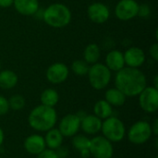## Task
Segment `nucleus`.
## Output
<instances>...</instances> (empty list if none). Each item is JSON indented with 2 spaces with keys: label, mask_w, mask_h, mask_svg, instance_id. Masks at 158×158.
I'll use <instances>...</instances> for the list:
<instances>
[{
  "label": "nucleus",
  "mask_w": 158,
  "mask_h": 158,
  "mask_svg": "<svg viewBox=\"0 0 158 158\" xmlns=\"http://www.w3.org/2000/svg\"><path fill=\"white\" fill-rule=\"evenodd\" d=\"M147 81L143 71L135 68H123L118 71L115 77L116 88L127 97H134L141 94L146 87Z\"/></svg>",
  "instance_id": "nucleus-1"
},
{
  "label": "nucleus",
  "mask_w": 158,
  "mask_h": 158,
  "mask_svg": "<svg viewBox=\"0 0 158 158\" xmlns=\"http://www.w3.org/2000/svg\"><path fill=\"white\" fill-rule=\"evenodd\" d=\"M57 121V114L54 107L44 105L37 106L29 114L28 123L36 131H47L53 128Z\"/></svg>",
  "instance_id": "nucleus-2"
},
{
  "label": "nucleus",
  "mask_w": 158,
  "mask_h": 158,
  "mask_svg": "<svg viewBox=\"0 0 158 158\" xmlns=\"http://www.w3.org/2000/svg\"><path fill=\"white\" fill-rule=\"evenodd\" d=\"M44 22L53 28H63L71 20V12L69 8L60 3L50 5L43 14Z\"/></svg>",
  "instance_id": "nucleus-3"
},
{
  "label": "nucleus",
  "mask_w": 158,
  "mask_h": 158,
  "mask_svg": "<svg viewBox=\"0 0 158 158\" xmlns=\"http://www.w3.org/2000/svg\"><path fill=\"white\" fill-rule=\"evenodd\" d=\"M101 131L103 136L111 143L122 141L126 135V127L122 120L117 117H109L102 121Z\"/></svg>",
  "instance_id": "nucleus-4"
},
{
  "label": "nucleus",
  "mask_w": 158,
  "mask_h": 158,
  "mask_svg": "<svg viewBox=\"0 0 158 158\" xmlns=\"http://www.w3.org/2000/svg\"><path fill=\"white\" fill-rule=\"evenodd\" d=\"M87 75L91 86L95 90L105 89L111 80V70L101 63L93 64L89 68Z\"/></svg>",
  "instance_id": "nucleus-5"
},
{
  "label": "nucleus",
  "mask_w": 158,
  "mask_h": 158,
  "mask_svg": "<svg viewBox=\"0 0 158 158\" xmlns=\"http://www.w3.org/2000/svg\"><path fill=\"white\" fill-rule=\"evenodd\" d=\"M152 128L151 124L144 120H140L134 123L128 131L129 141L136 145H141L145 143L152 137Z\"/></svg>",
  "instance_id": "nucleus-6"
},
{
  "label": "nucleus",
  "mask_w": 158,
  "mask_h": 158,
  "mask_svg": "<svg viewBox=\"0 0 158 158\" xmlns=\"http://www.w3.org/2000/svg\"><path fill=\"white\" fill-rule=\"evenodd\" d=\"M89 151L94 158H112L114 155L112 143L104 136H95L91 139Z\"/></svg>",
  "instance_id": "nucleus-7"
},
{
  "label": "nucleus",
  "mask_w": 158,
  "mask_h": 158,
  "mask_svg": "<svg viewBox=\"0 0 158 158\" xmlns=\"http://www.w3.org/2000/svg\"><path fill=\"white\" fill-rule=\"evenodd\" d=\"M139 105L144 112L156 113L158 110V89L146 86L139 94Z\"/></svg>",
  "instance_id": "nucleus-8"
},
{
  "label": "nucleus",
  "mask_w": 158,
  "mask_h": 158,
  "mask_svg": "<svg viewBox=\"0 0 158 158\" xmlns=\"http://www.w3.org/2000/svg\"><path fill=\"white\" fill-rule=\"evenodd\" d=\"M81 129V118L77 114H68L62 118L58 125V131L63 137H73Z\"/></svg>",
  "instance_id": "nucleus-9"
},
{
  "label": "nucleus",
  "mask_w": 158,
  "mask_h": 158,
  "mask_svg": "<svg viewBox=\"0 0 158 158\" xmlns=\"http://www.w3.org/2000/svg\"><path fill=\"white\" fill-rule=\"evenodd\" d=\"M138 8L136 0H120L116 6L115 14L120 20H130L138 15Z\"/></svg>",
  "instance_id": "nucleus-10"
},
{
  "label": "nucleus",
  "mask_w": 158,
  "mask_h": 158,
  "mask_svg": "<svg viewBox=\"0 0 158 158\" xmlns=\"http://www.w3.org/2000/svg\"><path fill=\"white\" fill-rule=\"evenodd\" d=\"M69 77V68L63 63H54L46 70V79L53 84H60Z\"/></svg>",
  "instance_id": "nucleus-11"
},
{
  "label": "nucleus",
  "mask_w": 158,
  "mask_h": 158,
  "mask_svg": "<svg viewBox=\"0 0 158 158\" xmlns=\"http://www.w3.org/2000/svg\"><path fill=\"white\" fill-rule=\"evenodd\" d=\"M89 19L97 24L105 23L110 16L109 8L103 3H94L89 6L87 9Z\"/></svg>",
  "instance_id": "nucleus-12"
},
{
  "label": "nucleus",
  "mask_w": 158,
  "mask_h": 158,
  "mask_svg": "<svg viewBox=\"0 0 158 158\" xmlns=\"http://www.w3.org/2000/svg\"><path fill=\"white\" fill-rule=\"evenodd\" d=\"M23 146L25 151L32 156H38L46 149L44 139L39 134H31L28 136L24 141Z\"/></svg>",
  "instance_id": "nucleus-13"
},
{
  "label": "nucleus",
  "mask_w": 158,
  "mask_h": 158,
  "mask_svg": "<svg viewBox=\"0 0 158 158\" xmlns=\"http://www.w3.org/2000/svg\"><path fill=\"white\" fill-rule=\"evenodd\" d=\"M123 56L125 64L130 68L138 69L143 66L145 61V54L143 49L139 47L129 48L125 52V54H123Z\"/></svg>",
  "instance_id": "nucleus-14"
},
{
  "label": "nucleus",
  "mask_w": 158,
  "mask_h": 158,
  "mask_svg": "<svg viewBox=\"0 0 158 158\" xmlns=\"http://www.w3.org/2000/svg\"><path fill=\"white\" fill-rule=\"evenodd\" d=\"M102 119L95 115H85L81 119V129L85 134L95 135L101 131Z\"/></svg>",
  "instance_id": "nucleus-15"
},
{
  "label": "nucleus",
  "mask_w": 158,
  "mask_h": 158,
  "mask_svg": "<svg viewBox=\"0 0 158 158\" xmlns=\"http://www.w3.org/2000/svg\"><path fill=\"white\" fill-rule=\"evenodd\" d=\"M15 9L21 15L32 16L39 10L38 0H14Z\"/></svg>",
  "instance_id": "nucleus-16"
},
{
  "label": "nucleus",
  "mask_w": 158,
  "mask_h": 158,
  "mask_svg": "<svg viewBox=\"0 0 158 158\" xmlns=\"http://www.w3.org/2000/svg\"><path fill=\"white\" fill-rule=\"evenodd\" d=\"M125 61L123 54L118 50L110 51L106 57V66L109 69V70L118 71L124 68Z\"/></svg>",
  "instance_id": "nucleus-17"
},
{
  "label": "nucleus",
  "mask_w": 158,
  "mask_h": 158,
  "mask_svg": "<svg viewBox=\"0 0 158 158\" xmlns=\"http://www.w3.org/2000/svg\"><path fill=\"white\" fill-rule=\"evenodd\" d=\"M45 145L48 147V149L51 150H56L58 147H60L63 143V135L58 131V129L53 128L46 131L45 136L44 137Z\"/></svg>",
  "instance_id": "nucleus-18"
},
{
  "label": "nucleus",
  "mask_w": 158,
  "mask_h": 158,
  "mask_svg": "<svg viewBox=\"0 0 158 158\" xmlns=\"http://www.w3.org/2000/svg\"><path fill=\"white\" fill-rule=\"evenodd\" d=\"M127 96L118 89H108L105 94V100L112 106H121L125 104Z\"/></svg>",
  "instance_id": "nucleus-19"
},
{
  "label": "nucleus",
  "mask_w": 158,
  "mask_h": 158,
  "mask_svg": "<svg viewBox=\"0 0 158 158\" xmlns=\"http://www.w3.org/2000/svg\"><path fill=\"white\" fill-rule=\"evenodd\" d=\"M18 83L17 74L9 69L0 71V88L9 90L14 88Z\"/></svg>",
  "instance_id": "nucleus-20"
},
{
  "label": "nucleus",
  "mask_w": 158,
  "mask_h": 158,
  "mask_svg": "<svg viewBox=\"0 0 158 158\" xmlns=\"http://www.w3.org/2000/svg\"><path fill=\"white\" fill-rule=\"evenodd\" d=\"M94 112L96 117L101 119H106L113 115V106L106 100H99L94 106Z\"/></svg>",
  "instance_id": "nucleus-21"
},
{
  "label": "nucleus",
  "mask_w": 158,
  "mask_h": 158,
  "mask_svg": "<svg viewBox=\"0 0 158 158\" xmlns=\"http://www.w3.org/2000/svg\"><path fill=\"white\" fill-rule=\"evenodd\" d=\"M84 61L88 64H95L100 58V48L96 44H90L83 52Z\"/></svg>",
  "instance_id": "nucleus-22"
},
{
  "label": "nucleus",
  "mask_w": 158,
  "mask_h": 158,
  "mask_svg": "<svg viewBox=\"0 0 158 158\" xmlns=\"http://www.w3.org/2000/svg\"><path fill=\"white\" fill-rule=\"evenodd\" d=\"M40 100L42 105L49 107H55V106L58 103L59 95L57 92L54 89H45L42 93L40 96Z\"/></svg>",
  "instance_id": "nucleus-23"
},
{
  "label": "nucleus",
  "mask_w": 158,
  "mask_h": 158,
  "mask_svg": "<svg viewBox=\"0 0 158 158\" xmlns=\"http://www.w3.org/2000/svg\"><path fill=\"white\" fill-rule=\"evenodd\" d=\"M90 142L91 139H89L88 137L82 134H76L72 137V145L78 151L89 149Z\"/></svg>",
  "instance_id": "nucleus-24"
},
{
  "label": "nucleus",
  "mask_w": 158,
  "mask_h": 158,
  "mask_svg": "<svg viewBox=\"0 0 158 158\" xmlns=\"http://www.w3.org/2000/svg\"><path fill=\"white\" fill-rule=\"evenodd\" d=\"M89 64L85 62L84 60H75L71 65V69L74 72V74L78 76H84L87 75L89 70Z\"/></svg>",
  "instance_id": "nucleus-25"
},
{
  "label": "nucleus",
  "mask_w": 158,
  "mask_h": 158,
  "mask_svg": "<svg viewBox=\"0 0 158 158\" xmlns=\"http://www.w3.org/2000/svg\"><path fill=\"white\" fill-rule=\"evenodd\" d=\"M9 108L15 111H19L24 108L26 102L25 98L20 94H14L8 99Z\"/></svg>",
  "instance_id": "nucleus-26"
},
{
  "label": "nucleus",
  "mask_w": 158,
  "mask_h": 158,
  "mask_svg": "<svg viewBox=\"0 0 158 158\" xmlns=\"http://www.w3.org/2000/svg\"><path fill=\"white\" fill-rule=\"evenodd\" d=\"M9 105H8V100L0 95V117L6 115L9 111Z\"/></svg>",
  "instance_id": "nucleus-27"
},
{
  "label": "nucleus",
  "mask_w": 158,
  "mask_h": 158,
  "mask_svg": "<svg viewBox=\"0 0 158 158\" xmlns=\"http://www.w3.org/2000/svg\"><path fill=\"white\" fill-rule=\"evenodd\" d=\"M36 156V158H58L56 151L51 149H44L41 154H39Z\"/></svg>",
  "instance_id": "nucleus-28"
},
{
  "label": "nucleus",
  "mask_w": 158,
  "mask_h": 158,
  "mask_svg": "<svg viewBox=\"0 0 158 158\" xmlns=\"http://www.w3.org/2000/svg\"><path fill=\"white\" fill-rule=\"evenodd\" d=\"M150 14V7L148 5L146 4H143V5H139V8H138V15L137 16H140V17H148Z\"/></svg>",
  "instance_id": "nucleus-29"
},
{
  "label": "nucleus",
  "mask_w": 158,
  "mask_h": 158,
  "mask_svg": "<svg viewBox=\"0 0 158 158\" xmlns=\"http://www.w3.org/2000/svg\"><path fill=\"white\" fill-rule=\"evenodd\" d=\"M56 153V156L58 158H67L69 156V150L67 147L61 145L60 147H58L56 150H55Z\"/></svg>",
  "instance_id": "nucleus-30"
},
{
  "label": "nucleus",
  "mask_w": 158,
  "mask_h": 158,
  "mask_svg": "<svg viewBox=\"0 0 158 158\" xmlns=\"http://www.w3.org/2000/svg\"><path fill=\"white\" fill-rule=\"evenodd\" d=\"M150 55L153 57L154 60H158V44L155 43L151 47H150Z\"/></svg>",
  "instance_id": "nucleus-31"
},
{
  "label": "nucleus",
  "mask_w": 158,
  "mask_h": 158,
  "mask_svg": "<svg viewBox=\"0 0 158 158\" xmlns=\"http://www.w3.org/2000/svg\"><path fill=\"white\" fill-rule=\"evenodd\" d=\"M14 0H0V7H9L11 5H13Z\"/></svg>",
  "instance_id": "nucleus-32"
},
{
  "label": "nucleus",
  "mask_w": 158,
  "mask_h": 158,
  "mask_svg": "<svg viewBox=\"0 0 158 158\" xmlns=\"http://www.w3.org/2000/svg\"><path fill=\"white\" fill-rule=\"evenodd\" d=\"M151 128H152V132L154 135L157 136L158 135V119L156 118L155 121L153 122V124L151 125Z\"/></svg>",
  "instance_id": "nucleus-33"
},
{
  "label": "nucleus",
  "mask_w": 158,
  "mask_h": 158,
  "mask_svg": "<svg viewBox=\"0 0 158 158\" xmlns=\"http://www.w3.org/2000/svg\"><path fill=\"white\" fill-rule=\"evenodd\" d=\"M80 154H81V156L82 158H89L91 156V154H90L89 149L81 150V151H80Z\"/></svg>",
  "instance_id": "nucleus-34"
},
{
  "label": "nucleus",
  "mask_w": 158,
  "mask_h": 158,
  "mask_svg": "<svg viewBox=\"0 0 158 158\" xmlns=\"http://www.w3.org/2000/svg\"><path fill=\"white\" fill-rule=\"evenodd\" d=\"M4 139H5L4 131H3V130L0 128V147L2 146V144H3V143H4Z\"/></svg>",
  "instance_id": "nucleus-35"
},
{
  "label": "nucleus",
  "mask_w": 158,
  "mask_h": 158,
  "mask_svg": "<svg viewBox=\"0 0 158 158\" xmlns=\"http://www.w3.org/2000/svg\"><path fill=\"white\" fill-rule=\"evenodd\" d=\"M156 158H158V156H156Z\"/></svg>",
  "instance_id": "nucleus-36"
},
{
  "label": "nucleus",
  "mask_w": 158,
  "mask_h": 158,
  "mask_svg": "<svg viewBox=\"0 0 158 158\" xmlns=\"http://www.w3.org/2000/svg\"><path fill=\"white\" fill-rule=\"evenodd\" d=\"M0 68H1V63H0Z\"/></svg>",
  "instance_id": "nucleus-37"
},
{
  "label": "nucleus",
  "mask_w": 158,
  "mask_h": 158,
  "mask_svg": "<svg viewBox=\"0 0 158 158\" xmlns=\"http://www.w3.org/2000/svg\"><path fill=\"white\" fill-rule=\"evenodd\" d=\"M0 158H2V156H0Z\"/></svg>",
  "instance_id": "nucleus-38"
},
{
  "label": "nucleus",
  "mask_w": 158,
  "mask_h": 158,
  "mask_svg": "<svg viewBox=\"0 0 158 158\" xmlns=\"http://www.w3.org/2000/svg\"><path fill=\"white\" fill-rule=\"evenodd\" d=\"M112 158H113V157H112Z\"/></svg>",
  "instance_id": "nucleus-39"
}]
</instances>
